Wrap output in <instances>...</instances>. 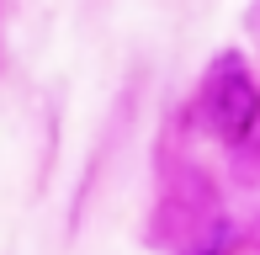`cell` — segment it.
<instances>
[{"label":"cell","instance_id":"6da1fadb","mask_svg":"<svg viewBox=\"0 0 260 255\" xmlns=\"http://www.w3.org/2000/svg\"><path fill=\"white\" fill-rule=\"evenodd\" d=\"M202 117L223 144H244L260 122V80L244 69V59H218L202 85Z\"/></svg>","mask_w":260,"mask_h":255}]
</instances>
